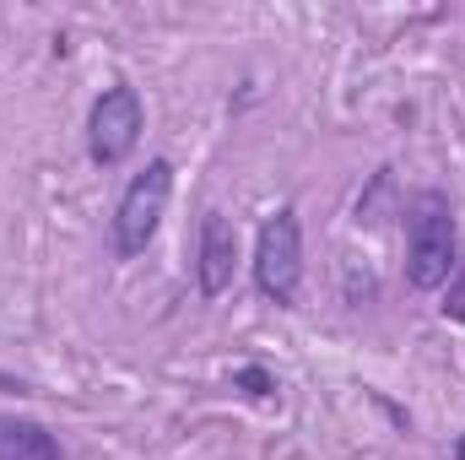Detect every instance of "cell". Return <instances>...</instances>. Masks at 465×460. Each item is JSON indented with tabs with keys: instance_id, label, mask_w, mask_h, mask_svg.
Instances as JSON below:
<instances>
[{
	"instance_id": "8",
	"label": "cell",
	"mask_w": 465,
	"mask_h": 460,
	"mask_svg": "<svg viewBox=\"0 0 465 460\" xmlns=\"http://www.w3.org/2000/svg\"><path fill=\"white\" fill-rule=\"evenodd\" d=\"M450 320H465V260L455 265V276L444 282V304H439Z\"/></svg>"
},
{
	"instance_id": "9",
	"label": "cell",
	"mask_w": 465,
	"mask_h": 460,
	"mask_svg": "<svg viewBox=\"0 0 465 460\" xmlns=\"http://www.w3.org/2000/svg\"><path fill=\"white\" fill-rule=\"evenodd\" d=\"M450 460H465V434L455 439V455H450Z\"/></svg>"
},
{
	"instance_id": "2",
	"label": "cell",
	"mask_w": 465,
	"mask_h": 460,
	"mask_svg": "<svg viewBox=\"0 0 465 460\" xmlns=\"http://www.w3.org/2000/svg\"><path fill=\"white\" fill-rule=\"evenodd\" d=\"M168 195H173V163L168 157H152L119 195L114 206V255L119 260H135L146 255V244L163 228V212H168Z\"/></svg>"
},
{
	"instance_id": "5",
	"label": "cell",
	"mask_w": 465,
	"mask_h": 460,
	"mask_svg": "<svg viewBox=\"0 0 465 460\" xmlns=\"http://www.w3.org/2000/svg\"><path fill=\"white\" fill-rule=\"evenodd\" d=\"M232 271H238V228H232L228 212H206L201 217V238H195V282H201V298H223L232 287Z\"/></svg>"
},
{
	"instance_id": "3",
	"label": "cell",
	"mask_w": 465,
	"mask_h": 460,
	"mask_svg": "<svg viewBox=\"0 0 465 460\" xmlns=\"http://www.w3.org/2000/svg\"><path fill=\"white\" fill-rule=\"evenodd\" d=\"M254 287L271 298V304H292L298 287H303V228H298V212L282 206L260 223L254 238Z\"/></svg>"
},
{
	"instance_id": "7",
	"label": "cell",
	"mask_w": 465,
	"mask_h": 460,
	"mask_svg": "<svg viewBox=\"0 0 465 460\" xmlns=\"http://www.w3.org/2000/svg\"><path fill=\"white\" fill-rule=\"evenodd\" d=\"M232 385H238V390H249L254 401H271V395H276V374H271V368H260V363L238 368V374H232Z\"/></svg>"
},
{
	"instance_id": "4",
	"label": "cell",
	"mask_w": 465,
	"mask_h": 460,
	"mask_svg": "<svg viewBox=\"0 0 465 460\" xmlns=\"http://www.w3.org/2000/svg\"><path fill=\"white\" fill-rule=\"evenodd\" d=\"M141 125H146L141 93L124 87V82L104 87L98 104H93V115H87V152H93V163H98V168H119V163L135 152Z\"/></svg>"
},
{
	"instance_id": "1",
	"label": "cell",
	"mask_w": 465,
	"mask_h": 460,
	"mask_svg": "<svg viewBox=\"0 0 465 460\" xmlns=\"http://www.w3.org/2000/svg\"><path fill=\"white\" fill-rule=\"evenodd\" d=\"M460 265V228H455V206L444 190H422L406 206V282L433 293L455 276Z\"/></svg>"
},
{
	"instance_id": "6",
	"label": "cell",
	"mask_w": 465,
	"mask_h": 460,
	"mask_svg": "<svg viewBox=\"0 0 465 460\" xmlns=\"http://www.w3.org/2000/svg\"><path fill=\"white\" fill-rule=\"evenodd\" d=\"M0 460H60V439L33 417L0 412Z\"/></svg>"
}]
</instances>
